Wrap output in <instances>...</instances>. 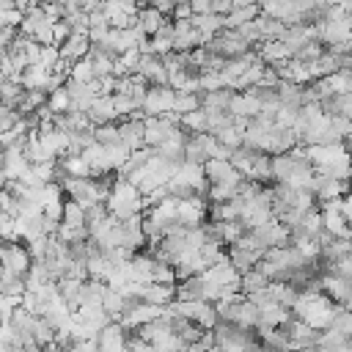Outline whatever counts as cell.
<instances>
[{
  "mask_svg": "<svg viewBox=\"0 0 352 352\" xmlns=\"http://www.w3.org/2000/svg\"><path fill=\"white\" fill-rule=\"evenodd\" d=\"M308 160L316 168V173H327V176H336V179H349L352 176V151H349L346 140L308 146Z\"/></svg>",
  "mask_w": 352,
  "mask_h": 352,
  "instance_id": "obj_1",
  "label": "cell"
},
{
  "mask_svg": "<svg viewBox=\"0 0 352 352\" xmlns=\"http://www.w3.org/2000/svg\"><path fill=\"white\" fill-rule=\"evenodd\" d=\"M104 204H107L110 214H116L118 220L132 217V214H143V212H146L143 190H140L135 182H129L126 176H118V179H116V184H113V190H110V195H107Z\"/></svg>",
  "mask_w": 352,
  "mask_h": 352,
  "instance_id": "obj_2",
  "label": "cell"
},
{
  "mask_svg": "<svg viewBox=\"0 0 352 352\" xmlns=\"http://www.w3.org/2000/svg\"><path fill=\"white\" fill-rule=\"evenodd\" d=\"M212 333H214V346H223V349H261L258 327H245V324H236V322H228V319H217Z\"/></svg>",
  "mask_w": 352,
  "mask_h": 352,
  "instance_id": "obj_3",
  "label": "cell"
},
{
  "mask_svg": "<svg viewBox=\"0 0 352 352\" xmlns=\"http://www.w3.org/2000/svg\"><path fill=\"white\" fill-rule=\"evenodd\" d=\"M176 168H179V165H173V162H168L165 157L154 154V157H151L146 165H140L138 170H132L126 179H129V182H135V184H138L143 192H151V190H157V187L168 184V182L173 179Z\"/></svg>",
  "mask_w": 352,
  "mask_h": 352,
  "instance_id": "obj_4",
  "label": "cell"
},
{
  "mask_svg": "<svg viewBox=\"0 0 352 352\" xmlns=\"http://www.w3.org/2000/svg\"><path fill=\"white\" fill-rule=\"evenodd\" d=\"M33 253L28 248V242L22 239H3V272H14V275H25L33 267Z\"/></svg>",
  "mask_w": 352,
  "mask_h": 352,
  "instance_id": "obj_5",
  "label": "cell"
},
{
  "mask_svg": "<svg viewBox=\"0 0 352 352\" xmlns=\"http://www.w3.org/2000/svg\"><path fill=\"white\" fill-rule=\"evenodd\" d=\"M176 88L170 82H162V85H148V94L143 99V116H165L173 110V102H176Z\"/></svg>",
  "mask_w": 352,
  "mask_h": 352,
  "instance_id": "obj_6",
  "label": "cell"
},
{
  "mask_svg": "<svg viewBox=\"0 0 352 352\" xmlns=\"http://www.w3.org/2000/svg\"><path fill=\"white\" fill-rule=\"evenodd\" d=\"M311 190L316 192V201H319V209H322L324 201H333V198L346 195L352 190V182L349 179H336V176H327V173H316Z\"/></svg>",
  "mask_w": 352,
  "mask_h": 352,
  "instance_id": "obj_7",
  "label": "cell"
},
{
  "mask_svg": "<svg viewBox=\"0 0 352 352\" xmlns=\"http://www.w3.org/2000/svg\"><path fill=\"white\" fill-rule=\"evenodd\" d=\"M118 132H121V143H124L126 148H132V151H135V148L146 146V116L135 113V116L121 118Z\"/></svg>",
  "mask_w": 352,
  "mask_h": 352,
  "instance_id": "obj_8",
  "label": "cell"
},
{
  "mask_svg": "<svg viewBox=\"0 0 352 352\" xmlns=\"http://www.w3.org/2000/svg\"><path fill=\"white\" fill-rule=\"evenodd\" d=\"M138 74L146 77L151 85H162V82L170 80V77H168V69H165V60H162V55H157V52H143V58H140V63H138Z\"/></svg>",
  "mask_w": 352,
  "mask_h": 352,
  "instance_id": "obj_9",
  "label": "cell"
},
{
  "mask_svg": "<svg viewBox=\"0 0 352 352\" xmlns=\"http://www.w3.org/2000/svg\"><path fill=\"white\" fill-rule=\"evenodd\" d=\"M226 253H228V261L239 270V275L250 272V270L256 267V261L264 256V253H258V250H253V248H248V245H242V242H231V245L226 248Z\"/></svg>",
  "mask_w": 352,
  "mask_h": 352,
  "instance_id": "obj_10",
  "label": "cell"
},
{
  "mask_svg": "<svg viewBox=\"0 0 352 352\" xmlns=\"http://www.w3.org/2000/svg\"><path fill=\"white\" fill-rule=\"evenodd\" d=\"M88 116H91V121H94L96 126H99V124H110V121L121 118V116H118V107H116L113 94H99V96H96V102L88 107Z\"/></svg>",
  "mask_w": 352,
  "mask_h": 352,
  "instance_id": "obj_11",
  "label": "cell"
},
{
  "mask_svg": "<svg viewBox=\"0 0 352 352\" xmlns=\"http://www.w3.org/2000/svg\"><path fill=\"white\" fill-rule=\"evenodd\" d=\"M176 297L182 300H209V286L204 280V275H187L182 280H176Z\"/></svg>",
  "mask_w": 352,
  "mask_h": 352,
  "instance_id": "obj_12",
  "label": "cell"
},
{
  "mask_svg": "<svg viewBox=\"0 0 352 352\" xmlns=\"http://www.w3.org/2000/svg\"><path fill=\"white\" fill-rule=\"evenodd\" d=\"M126 327L121 322H107L99 330V349L113 352V349H126Z\"/></svg>",
  "mask_w": 352,
  "mask_h": 352,
  "instance_id": "obj_13",
  "label": "cell"
},
{
  "mask_svg": "<svg viewBox=\"0 0 352 352\" xmlns=\"http://www.w3.org/2000/svg\"><path fill=\"white\" fill-rule=\"evenodd\" d=\"M176 300V283H143V302H154V305H170Z\"/></svg>",
  "mask_w": 352,
  "mask_h": 352,
  "instance_id": "obj_14",
  "label": "cell"
},
{
  "mask_svg": "<svg viewBox=\"0 0 352 352\" xmlns=\"http://www.w3.org/2000/svg\"><path fill=\"white\" fill-rule=\"evenodd\" d=\"M91 52V36L88 33H72L63 44H60V58H66V60H80V58H85Z\"/></svg>",
  "mask_w": 352,
  "mask_h": 352,
  "instance_id": "obj_15",
  "label": "cell"
},
{
  "mask_svg": "<svg viewBox=\"0 0 352 352\" xmlns=\"http://www.w3.org/2000/svg\"><path fill=\"white\" fill-rule=\"evenodd\" d=\"M22 85L25 88H44L50 94V85H52V69L41 66V63H30L25 72H22Z\"/></svg>",
  "mask_w": 352,
  "mask_h": 352,
  "instance_id": "obj_16",
  "label": "cell"
},
{
  "mask_svg": "<svg viewBox=\"0 0 352 352\" xmlns=\"http://www.w3.org/2000/svg\"><path fill=\"white\" fill-rule=\"evenodd\" d=\"M256 50H258V55H261L264 63H275V60H286V58H292V50H289V44H286L283 38L258 41Z\"/></svg>",
  "mask_w": 352,
  "mask_h": 352,
  "instance_id": "obj_17",
  "label": "cell"
},
{
  "mask_svg": "<svg viewBox=\"0 0 352 352\" xmlns=\"http://www.w3.org/2000/svg\"><path fill=\"white\" fill-rule=\"evenodd\" d=\"M236 91L234 88H214V91H201V107H214V110H231Z\"/></svg>",
  "mask_w": 352,
  "mask_h": 352,
  "instance_id": "obj_18",
  "label": "cell"
},
{
  "mask_svg": "<svg viewBox=\"0 0 352 352\" xmlns=\"http://www.w3.org/2000/svg\"><path fill=\"white\" fill-rule=\"evenodd\" d=\"M294 311L280 305V302H270V305H261V314H258V327H280Z\"/></svg>",
  "mask_w": 352,
  "mask_h": 352,
  "instance_id": "obj_19",
  "label": "cell"
},
{
  "mask_svg": "<svg viewBox=\"0 0 352 352\" xmlns=\"http://www.w3.org/2000/svg\"><path fill=\"white\" fill-rule=\"evenodd\" d=\"M192 19V25L206 36V38H212L214 33H220L223 28H226V16L223 14H217V11H206V14H192L190 16Z\"/></svg>",
  "mask_w": 352,
  "mask_h": 352,
  "instance_id": "obj_20",
  "label": "cell"
},
{
  "mask_svg": "<svg viewBox=\"0 0 352 352\" xmlns=\"http://www.w3.org/2000/svg\"><path fill=\"white\" fill-rule=\"evenodd\" d=\"M82 286H85V280L82 278H74V275H63L60 280H58V292H60V297L77 311V305H80V300H82Z\"/></svg>",
  "mask_w": 352,
  "mask_h": 352,
  "instance_id": "obj_21",
  "label": "cell"
},
{
  "mask_svg": "<svg viewBox=\"0 0 352 352\" xmlns=\"http://www.w3.org/2000/svg\"><path fill=\"white\" fill-rule=\"evenodd\" d=\"M165 14L160 11V8H154V6H140V11H138V25L148 33V36H154L162 25H165Z\"/></svg>",
  "mask_w": 352,
  "mask_h": 352,
  "instance_id": "obj_22",
  "label": "cell"
},
{
  "mask_svg": "<svg viewBox=\"0 0 352 352\" xmlns=\"http://www.w3.org/2000/svg\"><path fill=\"white\" fill-rule=\"evenodd\" d=\"M278 96H280V104H294V107L305 104L302 82H297V80H280L278 82Z\"/></svg>",
  "mask_w": 352,
  "mask_h": 352,
  "instance_id": "obj_23",
  "label": "cell"
},
{
  "mask_svg": "<svg viewBox=\"0 0 352 352\" xmlns=\"http://www.w3.org/2000/svg\"><path fill=\"white\" fill-rule=\"evenodd\" d=\"M258 28H261V41H270V38H283L289 25L278 16H270V14H258Z\"/></svg>",
  "mask_w": 352,
  "mask_h": 352,
  "instance_id": "obj_24",
  "label": "cell"
},
{
  "mask_svg": "<svg viewBox=\"0 0 352 352\" xmlns=\"http://www.w3.org/2000/svg\"><path fill=\"white\" fill-rule=\"evenodd\" d=\"M85 220H88V209H85L80 201L66 198V204H63V223L80 228V226H85Z\"/></svg>",
  "mask_w": 352,
  "mask_h": 352,
  "instance_id": "obj_25",
  "label": "cell"
},
{
  "mask_svg": "<svg viewBox=\"0 0 352 352\" xmlns=\"http://www.w3.org/2000/svg\"><path fill=\"white\" fill-rule=\"evenodd\" d=\"M258 14H261V6H258V3L245 6V8H234V11H228V14H226V28H239V25H245V22L256 19Z\"/></svg>",
  "mask_w": 352,
  "mask_h": 352,
  "instance_id": "obj_26",
  "label": "cell"
},
{
  "mask_svg": "<svg viewBox=\"0 0 352 352\" xmlns=\"http://www.w3.org/2000/svg\"><path fill=\"white\" fill-rule=\"evenodd\" d=\"M0 292H3V294L25 297V292H28V278H25V275H14V272H3V275H0Z\"/></svg>",
  "mask_w": 352,
  "mask_h": 352,
  "instance_id": "obj_27",
  "label": "cell"
},
{
  "mask_svg": "<svg viewBox=\"0 0 352 352\" xmlns=\"http://www.w3.org/2000/svg\"><path fill=\"white\" fill-rule=\"evenodd\" d=\"M261 336V346H272V349H289L292 341L286 338V333L280 327H258Z\"/></svg>",
  "mask_w": 352,
  "mask_h": 352,
  "instance_id": "obj_28",
  "label": "cell"
},
{
  "mask_svg": "<svg viewBox=\"0 0 352 352\" xmlns=\"http://www.w3.org/2000/svg\"><path fill=\"white\" fill-rule=\"evenodd\" d=\"M182 126L190 129L192 135H195V132H209V116H206V110L198 107V110H192V113H184V116H182Z\"/></svg>",
  "mask_w": 352,
  "mask_h": 352,
  "instance_id": "obj_29",
  "label": "cell"
},
{
  "mask_svg": "<svg viewBox=\"0 0 352 352\" xmlns=\"http://www.w3.org/2000/svg\"><path fill=\"white\" fill-rule=\"evenodd\" d=\"M201 107V94H190V91H179L176 94V102H173V110L176 116H184V113H192Z\"/></svg>",
  "mask_w": 352,
  "mask_h": 352,
  "instance_id": "obj_30",
  "label": "cell"
},
{
  "mask_svg": "<svg viewBox=\"0 0 352 352\" xmlns=\"http://www.w3.org/2000/svg\"><path fill=\"white\" fill-rule=\"evenodd\" d=\"M72 77H74V80H80V82L99 80V77H96V69H94V58H91V55H85V58L74 60V66H72Z\"/></svg>",
  "mask_w": 352,
  "mask_h": 352,
  "instance_id": "obj_31",
  "label": "cell"
},
{
  "mask_svg": "<svg viewBox=\"0 0 352 352\" xmlns=\"http://www.w3.org/2000/svg\"><path fill=\"white\" fill-rule=\"evenodd\" d=\"M69 104H72V94H69V88H66V85H60V88L50 91V96H47V107H50L52 113H66V110H69Z\"/></svg>",
  "mask_w": 352,
  "mask_h": 352,
  "instance_id": "obj_32",
  "label": "cell"
},
{
  "mask_svg": "<svg viewBox=\"0 0 352 352\" xmlns=\"http://www.w3.org/2000/svg\"><path fill=\"white\" fill-rule=\"evenodd\" d=\"M267 286H270V278H267L261 270H256V267L242 275V292H245V294H253V292L267 289Z\"/></svg>",
  "mask_w": 352,
  "mask_h": 352,
  "instance_id": "obj_33",
  "label": "cell"
},
{
  "mask_svg": "<svg viewBox=\"0 0 352 352\" xmlns=\"http://www.w3.org/2000/svg\"><path fill=\"white\" fill-rule=\"evenodd\" d=\"M96 140L104 143V146H116V143H121L118 124H116V121H110V124H99V126H96Z\"/></svg>",
  "mask_w": 352,
  "mask_h": 352,
  "instance_id": "obj_34",
  "label": "cell"
},
{
  "mask_svg": "<svg viewBox=\"0 0 352 352\" xmlns=\"http://www.w3.org/2000/svg\"><path fill=\"white\" fill-rule=\"evenodd\" d=\"M58 60H60V47L58 44H44L41 47V55H38V63L47 66V69H55Z\"/></svg>",
  "mask_w": 352,
  "mask_h": 352,
  "instance_id": "obj_35",
  "label": "cell"
},
{
  "mask_svg": "<svg viewBox=\"0 0 352 352\" xmlns=\"http://www.w3.org/2000/svg\"><path fill=\"white\" fill-rule=\"evenodd\" d=\"M236 30H239V36H242V38H248L250 44H258V41H261V28H258V16H256V19H250V22H245V25H239Z\"/></svg>",
  "mask_w": 352,
  "mask_h": 352,
  "instance_id": "obj_36",
  "label": "cell"
},
{
  "mask_svg": "<svg viewBox=\"0 0 352 352\" xmlns=\"http://www.w3.org/2000/svg\"><path fill=\"white\" fill-rule=\"evenodd\" d=\"M22 19H25V11L22 8H6V11H0V22L8 25V28H19Z\"/></svg>",
  "mask_w": 352,
  "mask_h": 352,
  "instance_id": "obj_37",
  "label": "cell"
},
{
  "mask_svg": "<svg viewBox=\"0 0 352 352\" xmlns=\"http://www.w3.org/2000/svg\"><path fill=\"white\" fill-rule=\"evenodd\" d=\"M72 33H74V30H72V25H69L66 19H58V22H55V44H58V47H60Z\"/></svg>",
  "mask_w": 352,
  "mask_h": 352,
  "instance_id": "obj_38",
  "label": "cell"
},
{
  "mask_svg": "<svg viewBox=\"0 0 352 352\" xmlns=\"http://www.w3.org/2000/svg\"><path fill=\"white\" fill-rule=\"evenodd\" d=\"M192 14H195L192 3H176V8H173V19H190Z\"/></svg>",
  "mask_w": 352,
  "mask_h": 352,
  "instance_id": "obj_39",
  "label": "cell"
},
{
  "mask_svg": "<svg viewBox=\"0 0 352 352\" xmlns=\"http://www.w3.org/2000/svg\"><path fill=\"white\" fill-rule=\"evenodd\" d=\"M148 6L160 8L165 16H173V8H176V0H148Z\"/></svg>",
  "mask_w": 352,
  "mask_h": 352,
  "instance_id": "obj_40",
  "label": "cell"
},
{
  "mask_svg": "<svg viewBox=\"0 0 352 352\" xmlns=\"http://www.w3.org/2000/svg\"><path fill=\"white\" fill-rule=\"evenodd\" d=\"M234 8V0H212V11H217V14H228Z\"/></svg>",
  "mask_w": 352,
  "mask_h": 352,
  "instance_id": "obj_41",
  "label": "cell"
},
{
  "mask_svg": "<svg viewBox=\"0 0 352 352\" xmlns=\"http://www.w3.org/2000/svg\"><path fill=\"white\" fill-rule=\"evenodd\" d=\"M192 8H195V14H206V11H212V0H192Z\"/></svg>",
  "mask_w": 352,
  "mask_h": 352,
  "instance_id": "obj_42",
  "label": "cell"
},
{
  "mask_svg": "<svg viewBox=\"0 0 352 352\" xmlns=\"http://www.w3.org/2000/svg\"><path fill=\"white\" fill-rule=\"evenodd\" d=\"M253 3H258V0H234V8H245V6H253Z\"/></svg>",
  "mask_w": 352,
  "mask_h": 352,
  "instance_id": "obj_43",
  "label": "cell"
},
{
  "mask_svg": "<svg viewBox=\"0 0 352 352\" xmlns=\"http://www.w3.org/2000/svg\"><path fill=\"white\" fill-rule=\"evenodd\" d=\"M346 146H349V151H352V132H349V138H346Z\"/></svg>",
  "mask_w": 352,
  "mask_h": 352,
  "instance_id": "obj_44",
  "label": "cell"
},
{
  "mask_svg": "<svg viewBox=\"0 0 352 352\" xmlns=\"http://www.w3.org/2000/svg\"><path fill=\"white\" fill-rule=\"evenodd\" d=\"M44 3H47V0H44ZM50 3H66V0H50Z\"/></svg>",
  "mask_w": 352,
  "mask_h": 352,
  "instance_id": "obj_45",
  "label": "cell"
},
{
  "mask_svg": "<svg viewBox=\"0 0 352 352\" xmlns=\"http://www.w3.org/2000/svg\"><path fill=\"white\" fill-rule=\"evenodd\" d=\"M349 182H352V176H349Z\"/></svg>",
  "mask_w": 352,
  "mask_h": 352,
  "instance_id": "obj_46",
  "label": "cell"
}]
</instances>
